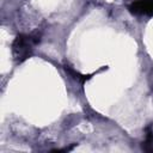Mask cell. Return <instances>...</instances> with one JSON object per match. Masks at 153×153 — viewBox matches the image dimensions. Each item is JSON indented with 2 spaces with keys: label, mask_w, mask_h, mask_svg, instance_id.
I'll list each match as a JSON object with an SVG mask.
<instances>
[{
  "label": "cell",
  "mask_w": 153,
  "mask_h": 153,
  "mask_svg": "<svg viewBox=\"0 0 153 153\" xmlns=\"http://www.w3.org/2000/svg\"><path fill=\"white\" fill-rule=\"evenodd\" d=\"M146 140L142 143V148L147 152H153V130L151 129V127L146 129Z\"/></svg>",
  "instance_id": "obj_3"
},
{
  "label": "cell",
  "mask_w": 153,
  "mask_h": 153,
  "mask_svg": "<svg viewBox=\"0 0 153 153\" xmlns=\"http://www.w3.org/2000/svg\"><path fill=\"white\" fill-rule=\"evenodd\" d=\"M66 72H68L75 80H78V81H80V82H85L86 80H88L90 78H91V75H82V74H80L79 72H75L73 68H71V67H68V66H66Z\"/></svg>",
  "instance_id": "obj_4"
},
{
  "label": "cell",
  "mask_w": 153,
  "mask_h": 153,
  "mask_svg": "<svg viewBox=\"0 0 153 153\" xmlns=\"http://www.w3.org/2000/svg\"><path fill=\"white\" fill-rule=\"evenodd\" d=\"M41 41V35L31 33V35H18L12 44V51L14 60L17 62L25 61L32 53L33 45Z\"/></svg>",
  "instance_id": "obj_1"
},
{
  "label": "cell",
  "mask_w": 153,
  "mask_h": 153,
  "mask_svg": "<svg viewBox=\"0 0 153 153\" xmlns=\"http://www.w3.org/2000/svg\"><path fill=\"white\" fill-rule=\"evenodd\" d=\"M129 11L137 16L153 14V0H136L129 6Z\"/></svg>",
  "instance_id": "obj_2"
}]
</instances>
